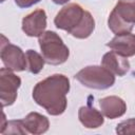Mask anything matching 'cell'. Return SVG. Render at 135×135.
I'll list each match as a JSON object with an SVG mask.
<instances>
[{"label": "cell", "mask_w": 135, "mask_h": 135, "mask_svg": "<svg viewBox=\"0 0 135 135\" xmlns=\"http://www.w3.org/2000/svg\"><path fill=\"white\" fill-rule=\"evenodd\" d=\"M70 80L65 75L54 74L37 82L32 96L34 101L50 115L58 116L66 109V94L70 92Z\"/></svg>", "instance_id": "cell-1"}, {"label": "cell", "mask_w": 135, "mask_h": 135, "mask_svg": "<svg viewBox=\"0 0 135 135\" xmlns=\"http://www.w3.org/2000/svg\"><path fill=\"white\" fill-rule=\"evenodd\" d=\"M54 23L57 28L68 32L77 39H85L95 30V20L89 11L77 3H69L56 15Z\"/></svg>", "instance_id": "cell-2"}, {"label": "cell", "mask_w": 135, "mask_h": 135, "mask_svg": "<svg viewBox=\"0 0 135 135\" xmlns=\"http://www.w3.org/2000/svg\"><path fill=\"white\" fill-rule=\"evenodd\" d=\"M38 42L45 63L59 65L68 60L70 50L57 33L45 31L40 37H38Z\"/></svg>", "instance_id": "cell-3"}, {"label": "cell", "mask_w": 135, "mask_h": 135, "mask_svg": "<svg viewBox=\"0 0 135 135\" xmlns=\"http://www.w3.org/2000/svg\"><path fill=\"white\" fill-rule=\"evenodd\" d=\"M135 24V0H119L112 9L108 25L115 34L131 33Z\"/></svg>", "instance_id": "cell-4"}, {"label": "cell", "mask_w": 135, "mask_h": 135, "mask_svg": "<svg viewBox=\"0 0 135 135\" xmlns=\"http://www.w3.org/2000/svg\"><path fill=\"white\" fill-rule=\"evenodd\" d=\"M75 79L82 85L95 90H107L115 83L114 74L102 65L85 66L75 75Z\"/></svg>", "instance_id": "cell-5"}, {"label": "cell", "mask_w": 135, "mask_h": 135, "mask_svg": "<svg viewBox=\"0 0 135 135\" xmlns=\"http://www.w3.org/2000/svg\"><path fill=\"white\" fill-rule=\"evenodd\" d=\"M1 38L2 41L0 57L4 66L13 72H22L27 70L26 56L21 47L9 43V41L3 35H1Z\"/></svg>", "instance_id": "cell-6"}, {"label": "cell", "mask_w": 135, "mask_h": 135, "mask_svg": "<svg viewBox=\"0 0 135 135\" xmlns=\"http://www.w3.org/2000/svg\"><path fill=\"white\" fill-rule=\"evenodd\" d=\"M20 84V77L14 74L13 71L5 66L0 70V100L2 107L12 105L16 101Z\"/></svg>", "instance_id": "cell-7"}, {"label": "cell", "mask_w": 135, "mask_h": 135, "mask_svg": "<svg viewBox=\"0 0 135 135\" xmlns=\"http://www.w3.org/2000/svg\"><path fill=\"white\" fill-rule=\"evenodd\" d=\"M46 28V13L37 8L22 19V31L28 37H40Z\"/></svg>", "instance_id": "cell-8"}, {"label": "cell", "mask_w": 135, "mask_h": 135, "mask_svg": "<svg viewBox=\"0 0 135 135\" xmlns=\"http://www.w3.org/2000/svg\"><path fill=\"white\" fill-rule=\"evenodd\" d=\"M101 64L111 73L119 77L126 75L130 70V62L128 60V57H124L116 53L115 51L105 53L102 57Z\"/></svg>", "instance_id": "cell-9"}, {"label": "cell", "mask_w": 135, "mask_h": 135, "mask_svg": "<svg viewBox=\"0 0 135 135\" xmlns=\"http://www.w3.org/2000/svg\"><path fill=\"white\" fill-rule=\"evenodd\" d=\"M99 107L101 113L109 119L121 117L127 111L124 100L118 96H107L99 99Z\"/></svg>", "instance_id": "cell-10"}, {"label": "cell", "mask_w": 135, "mask_h": 135, "mask_svg": "<svg viewBox=\"0 0 135 135\" xmlns=\"http://www.w3.org/2000/svg\"><path fill=\"white\" fill-rule=\"evenodd\" d=\"M107 46L124 57H132L135 55V35L131 33L116 35Z\"/></svg>", "instance_id": "cell-11"}, {"label": "cell", "mask_w": 135, "mask_h": 135, "mask_svg": "<svg viewBox=\"0 0 135 135\" xmlns=\"http://www.w3.org/2000/svg\"><path fill=\"white\" fill-rule=\"evenodd\" d=\"M23 124L27 133L39 135L45 133L50 128V121L46 116L38 113V112H31L28 113L23 119Z\"/></svg>", "instance_id": "cell-12"}, {"label": "cell", "mask_w": 135, "mask_h": 135, "mask_svg": "<svg viewBox=\"0 0 135 135\" xmlns=\"http://www.w3.org/2000/svg\"><path fill=\"white\" fill-rule=\"evenodd\" d=\"M78 118L81 124L86 129H97L104 122L103 114L90 105H83L79 108Z\"/></svg>", "instance_id": "cell-13"}, {"label": "cell", "mask_w": 135, "mask_h": 135, "mask_svg": "<svg viewBox=\"0 0 135 135\" xmlns=\"http://www.w3.org/2000/svg\"><path fill=\"white\" fill-rule=\"evenodd\" d=\"M25 56L27 62V71L32 74H38L39 72H41L45 63L43 56L34 50H27Z\"/></svg>", "instance_id": "cell-14"}, {"label": "cell", "mask_w": 135, "mask_h": 135, "mask_svg": "<svg viewBox=\"0 0 135 135\" xmlns=\"http://www.w3.org/2000/svg\"><path fill=\"white\" fill-rule=\"evenodd\" d=\"M1 134H27V131L24 128L22 119L9 120L6 122V126L1 132Z\"/></svg>", "instance_id": "cell-15"}, {"label": "cell", "mask_w": 135, "mask_h": 135, "mask_svg": "<svg viewBox=\"0 0 135 135\" xmlns=\"http://www.w3.org/2000/svg\"><path fill=\"white\" fill-rule=\"evenodd\" d=\"M117 134H135V118H130L119 122L116 127Z\"/></svg>", "instance_id": "cell-16"}, {"label": "cell", "mask_w": 135, "mask_h": 135, "mask_svg": "<svg viewBox=\"0 0 135 135\" xmlns=\"http://www.w3.org/2000/svg\"><path fill=\"white\" fill-rule=\"evenodd\" d=\"M40 1L41 0H15V3L20 8H27V7H31Z\"/></svg>", "instance_id": "cell-17"}, {"label": "cell", "mask_w": 135, "mask_h": 135, "mask_svg": "<svg viewBox=\"0 0 135 135\" xmlns=\"http://www.w3.org/2000/svg\"><path fill=\"white\" fill-rule=\"evenodd\" d=\"M55 4H59V5H61V4H65V3H68L70 0H52Z\"/></svg>", "instance_id": "cell-18"}, {"label": "cell", "mask_w": 135, "mask_h": 135, "mask_svg": "<svg viewBox=\"0 0 135 135\" xmlns=\"http://www.w3.org/2000/svg\"><path fill=\"white\" fill-rule=\"evenodd\" d=\"M4 1H5V0H1V2H4Z\"/></svg>", "instance_id": "cell-19"}]
</instances>
